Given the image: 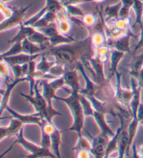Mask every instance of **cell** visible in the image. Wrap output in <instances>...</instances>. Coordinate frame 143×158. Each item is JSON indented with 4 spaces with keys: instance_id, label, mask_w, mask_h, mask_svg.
<instances>
[{
    "instance_id": "obj_34",
    "label": "cell",
    "mask_w": 143,
    "mask_h": 158,
    "mask_svg": "<svg viewBox=\"0 0 143 158\" xmlns=\"http://www.w3.org/2000/svg\"><path fill=\"white\" fill-rule=\"evenodd\" d=\"M10 67H11L15 78L26 77L29 69V63L22 65H12Z\"/></svg>"
},
{
    "instance_id": "obj_25",
    "label": "cell",
    "mask_w": 143,
    "mask_h": 158,
    "mask_svg": "<svg viewBox=\"0 0 143 158\" xmlns=\"http://www.w3.org/2000/svg\"><path fill=\"white\" fill-rule=\"evenodd\" d=\"M36 60L29 63V69L27 74L26 76L27 81L30 83V94L31 95H33L34 93V86H35L36 83Z\"/></svg>"
},
{
    "instance_id": "obj_19",
    "label": "cell",
    "mask_w": 143,
    "mask_h": 158,
    "mask_svg": "<svg viewBox=\"0 0 143 158\" xmlns=\"http://www.w3.org/2000/svg\"><path fill=\"white\" fill-rule=\"evenodd\" d=\"M36 29L34 28L32 26L30 25H24L21 24L20 25V30L18 33L15 35L14 38L9 40V44H14L15 42H22L25 39H28L32 34L36 31Z\"/></svg>"
},
{
    "instance_id": "obj_24",
    "label": "cell",
    "mask_w": 143,
    "mask_h": 158,
    "mask_svg": "<svg viewBox=\"0 0 143 158\" xmlns=\"http://www.w3.org/2000/svg\"><path fill=\"white\" fill-rule=\"evenodd\" d=\"M52 143V151L53 153L56 155L57 157H61L59 148L61 144V139H62V131L57 127L55 129L54 131L50 134Z\"/></svg>"
},
{
    "instance_id": "obj_47",
    "label": "cell",
    "mask_w": 143,
    "mask_h": 158,
    "mask_svg": "<svg viewBox=\"0 0 143 158\" xmlns=\"http://www.w3.org/2000/svg\"><path fill=\"white\" fill-rule=\"evenodd\" d=\"M76 157L78 158H90L93 157L92 152L90 151L87 150H82L78 152H76Z\"/></svg>"
},
{
    "instance_id": "obj_11",
    "label": "cell",
    "mask_w": 143,
    "mask_h": 158,
    "mask_svg": "<svg viewBox=\"0 0 143 158\" xmlns=\"http://www.w3.org/2000/svg\"><path fill=\"white\" fill-rule=\"evenodd\" d=\"M23 123L19 120L12 118L7 127L0 128V141H3L4 139L10 136H17L23 127Z\"/></svg>"
},
{
    "instance_id": "obj_53",
    "label": "cell",
    "mask_w": 143,
    "mask_h": 158,
    "mask_svg": "<svg viewBox=\"0 0 143 158\" xmlns=\"http://www.w3.org/2000/svg\"><path fill=\"white\" fill-rule=\"evenodd\" d=\"M1 1H2V2H5V3H6V2H9V1H10V0H1Z\"/></svg>"
},
{
    "instance_id": "obj_45",
    "label": "cell",
    "mask_w": 143,
    "mask_h": 158,
    "mask_svg": "<svg viewBox=\"0 0 143 158\" xmlns=\"http://www.w3.org/2000/svg\"><path fill=\"white\" fill-rule=\"evenodd\" d=\"M0 10L2 15H4L5 18H9L13 14V8L7 6L6 3L1 1V6H0Z\"/></svg>"
},
{
    "instance_id": "obj_17",
    "label": "cell",
    "mask_w": 143,
    "mask_h": 158,
    "mask_svg": "<svg viewBox=\"0 0 143 158\" xmlns=\"http://www.w3.org/2000/svg\"><path fill=\"white\" fill-rule=\"evenodd\" d=\"M63 76L64 78L66 85L71 88V93H80V83L77 70H68Z\"/></svg>"
},
{
    "instance_id": "obj_48",
    "label": "cell",
    "mask_w": 143,
    "mask_h": 158,
    "mask_svg": "<svg viewBox=\"0 0 143 158\" xmlns=\"http://www.w3.org/2000/svg\"><path fill=\"white\" fill-rule=\"evenodd\" d=\"M141 31H140V39L137 44L136 45L134 48V51H133V55L136 54V52L138 51L139 49L143 48V29H142Z\"/></svg>"
},
{
    "instance_id": "obj_3",
    "label": "cell",
    "mask_w": 143,
    "mask_h": 158,
    "mask_svg": "<svg viewBox=\"0 0 143 158\" xmlns=\"http://www.w3.org/2000/svg\"><path fill=\"white\" fill-rule=\"evenodd\" d=\"M39 83H40V81L37 80L36 85L34 86V93L33 95H31V94L28 95V94H25L22 93H20V94L32 105L34 109L36 110V112L39 113L44 120H46L47 122L52 123L53 122L50 120L48 116L46 100L45 99L43 94H41L39 89Z\"/></svg>"
},
{
    "instance_id": "obj_31",
    "label": "cell",
    "mask_w": 143,
    "mask_h": 158,
    "mask_svg": "<svg viewBox=\"0 0 143 158\" xmlns=\"http://www.w3.org/2000/svg\"><path fill=\"white\" fill-rule=\"evenodd\" d=\"M56 62H52L47 59V57L44 54H42L41 61L36 64V69L43 73H48L50 69L55 64Z\"/></svg>"
},
{
    "instance_id": "obj_14",
    "label": "cell",
    "mask_w": 143,
    "mask_h": 158,
    "mask_svg": "<svg viewBox=\"0 0 143 158\" xmlns=\"http://www.w3.org/2000/svg\"><path fill=\"white\" fill-rule=\"evenodd\" d=\"M43 53L36 54V55H29L27 53H20L14 56H9L6 57L1 58L2 60H4L5 62H6L9 66L12 65H22L27 63H30V62L35 60L37 57L40 56Z\"/></svg>"
},
{
    "instance_id": "obj_33",
    "label": "cell",
    "mask_w": 143,
    "mask_h": 158,
    "mask_svg": "<svg viewBox=\"0 0 143 158\" xmlns=\"http://www.w3.org/2000/svg\"><path fill=\"white\" fill-rule=\"evenodd\" d=\"M56 24L58 30L63 35H67L72 28V23L70 18L57 20L56 21Z\"/></svg>"
},
{
    "instance_id": "obj_39",
    "label": "cell",
    "mask_w": 143,
    "mask_h": 158,
    "mask_svg": "<svg viewBox=\"0 0 143 158\" xmlns=\"http://www.w3.org/2000/svg\"><path fill=\"white\" fill-rule=\"evenodd\" d=\"M10 66L5 62L4 60H1V63H0V73H1L2 78L4 80L5 83L11 82V79H10Z\"/></svg>"
},
{
    "instance_id": "obj_37",
    "label": "cell",
    "mask_w": 143,
    "mask_h": 158,
    "mask_svg": "<svg viewBox=\"0 0 143 158\" xmlns=\"http://www.w3.org/2000/svg\"><path fill=\"white\" fill-rule=\"evenodd\" d=\"M91 38L92 44H93L95 48L105 44L107 41L106 35L105 34L100 32H93V34L91 35Z\"/></svg>"
},
{
    "instance_id": "obj_54",
    "label": "cell",
    "mask_w": 143,
    "mask_h": 158,
    "mask_svg": "<svg viewBox=\"0 0 143 158\" xmlns=\"http://www.w3.org/2000/svg\"><path fill=\"white\" fill-rule=\"evenodd\" d=\"M140 124H141V125H143V120L140 121Z\"/></svg>"
},
{
    "instance_id": "obj_27",
    "label": "cell",
    "mask_w": 143,
    "mask_h": 158,
    "mask_svg": "<svg viewBox=\"0 0 143 158\" xmlns=\"http://www.w3.org/2000/svg\"><path fill=\"white\" fill-rule=\"evenodd\" d=\"M140 124V121L137 118H132L131 123H129V125L127 130H128L129 133V146H128V150L127 152L129 151L130 148L132 145L133 144V140L135 139V136L136 135L137 127Z\"/></svg>"
},
{
    "instance_id": "obj_32",
    "label": "cell",
    "mask_w": 143,
    "mask_h": 158,
    "mask_svg": "<svg viewBox=\"0 0 143 158\" xmlns=\"http://www.w3.org/2000/svg\"><path fill=\"white\" fill-rule=\"evenodd\" d=\"M121 2V7L119 14L120 18H129L130 10L133 7L135 0H120Z\"/></svg>"
},
{
    "instance_id": "obj_23",
    "label": "cell",
    "mask_w": 143,
    "mask_h": 158,
    "mask_svg": "<svg viewBox=\"0 0 143 158\" xmlns=\"http://www.w3.org/2000/svg\"><path fill=\"white\" fill-rule=\"evenodd\" d=\"M129 146V133L126 127L124 128L121 133L118 143V157L122 158L127 152Z\"/></svg>"
},
{
    "instance_id": "obj_52",
    "label": "cell",
    "mask_w": 143,
    "mask_h": 158,
    "mask_svg": "<svg viewBox=\"0 0 143 158\" xmlns=\"http://www.w3.org/2000/svg\"><path fill=\"white\" fill-rule=\"evenodd\" d=\"M105 0H93V2H94L95 3H97V4L102 3V2H103Z\"/></svg>"
},
{
    "instance_id": "obj_43",
    "label": "cell",
    "mask_w": 143,
    "mask_h": 158,
    "mask_svg": "<svg viewBox=\"0 0 143 158\" xmlns=\"http://www.w3.org/2000/svg\"><path fill=\"white\" fill-rule=\"evenodd\" d=\"M41 146L45 148L52 149V143L50 134L46 132V131L41 130Z\"/></svg>"
},
{
    "instance_id": "obj_4",
    "label": "cell",
    "mask_w": 143,
    "mask_h": 158,
    "mask_svg": "<svg viewBox=\"0 0 143 158\" xmlns=\"http://www.w3.org/2000/svg\"><path fill=\"white\" fill-rule=\"evenodd\" d=\"M32 4H29L28 6L25 7L19 8H13V14L9 18H6L4 21H2L0 25V31L9 30L10 29H12L17 25H20L22 24L23 18L27 12V10L31 6Z\"/></svg>"
},
{
    "instance_id": "obj_9",
    "label": "cell",
    "mask_w": 143,
    "mask_h": 158,
    "mask_svg": "<svg viewBox=\"0 0 143 158\" xmlns=\"http://www.w3.org/2000/svg\"><path fill=\"white\" fill-rule=\"evenodd\" d=\"M6 110L11 115L13 118H15L16 119L19 120L20 122L23 123V125H26V124H34V125H38L40 128L42 125H43L44 119L41 116V115L39 113L36 112L34 114L31 115L20 114L19 113L15 111L14 109H12L9 106L6 107Z\"/></svg>"
},
{
    "instance_id": "obj_21",
    "label": "cell",
    "mask_w": 143,
    "mask_h": 158,
    "mask_svg": "<svg viewBox=\"0 0 143 158\" xmlns=\"http://www.w3.org/2000/svg\"><path fill=\"white\" fill-rule=\"evenodd\" d=\"M121 7V1L119 2L118 4H116L115 5H111V6H108L105 7V9L104 10V15H103V18H104L105 23H108L118 19L119 14H120Z\"/></svg>"
},
{
    "instance_id": "obj_28",
    "label": "cell",
    "mask_w": 143,
    "mask_h": 158,
    "mask_svg": "<svg viewBox=\"0 0 143 158\" xmlns=\"http://www.w3.org/2000/svg\"><path fill=\"white\" fill-rule=\"evenodd\" d=\"M136 13V21L134 26L138 25L140 30L143 29L142 15H143V0H135L134 4L132 7Z\"/></svg>"
},
{
    "instance_id": "obj_12",
    "label": "cell",
    "mask_w": 143,
    "mask_h": 158,
    "mask_svg": "<svg viewBox=\"0 0 143 158\" xmlns=\"http://www.w3.org/2000/svg\"><path fill=\"white\" fill-rule=\"evenodd\" d=\"M117 115L120 117L121 125L120 126V127H119L117 129V130H116L115 135L112 136V137L110 139L109 141H108L106 146V149H105V157H109L110 155L111 154H112L114 152L118 151L119 139H120V136L121 135V131H122V130H124V128L125 127V126H124V120L123 115L121 114H119Z\"/></svg>"
},
{
    "instance_id": "obj_42",
    "label": "cell",
    "mask_w": 143,
    "mask_h": 158,
    "mask_svg": "<svg viewBox=\"0 0 143 158\" xmlns=\"http://www.w3.org/2000/svg\"><path fill=\"white\" fill-rule=\"evenodd\" d=\"M97 18L93 14H86L83 17V23L86 27L92 28L97 22Z\"/></svg>"
},
{
    "instance_id": "obj_18",
    "label": "cell",
    "mask_w": 143,
    "mask_h": 158,
    "mask_svg": "<svg viewBox=\"0 0 143 158\" xmlns=\"http://www.w3.org/2000/svg\"><path fill=\"white\" fill-rule=\"evenodd\" d=\"M22 49L24 53L29 55H36L43 53L45 51H47L50 48L48 46H42L40 45L36 44L34 42L29 40L28 39H25L22 41Z\"/></svg>"
},
{
    "instance_id": "obj_8",
    "label": "cell",
    "mask_w": 143,
    "mask_h": 158,
    "mask_svg": "<svg viewBox=\"0 0 143 158\" xmlns=\"http://www.w3.org/2000/svg\"><path fill=\"white\" fill-rule=\"evenodd\" d=\"M76 67L77 70H78L80 73H81V74L83 75L86 83L85 88L80 89V93L85 96L96 95L98 89H99V85L92 78H90L86 72L85 67H84L83 62L81 61H78L77 62L76 64Z\"/></svg>"
},
{
    "instance_id": "obj_20",
    "label": "cell",
    "mask_w": 143,
    "mask_h": 158,
    "mask_svg": "<svg viewBox=\"0 0 143 158\" xmlns=\"http://www.w3.org/2000/svg\"><path fill=\"white\" fill-rule=\"evenodd\" d=\"M124 55H125V52L112 49L110 55V77L115 76V73L118 71V65L121 59L124 57Z\"/></svg>"
},
{
    "instance_id": "obj_15",
    "label": "cell",
    "mask_w": 143,
    "mask_h": 158,
    "mask_svg": "<svg viewBox=\"0 0 143 158\" xmlns=\"http://www.w3.org/2000/svg\"><path fill=\"white\" fill-rule=\"evenodd\" d=\"M88 60L89 62V64H91L92 69H93L97 76L98 81H99V85L106 82L107 79L105 78L104 73L105 63L96 55L91 57V58Z\"/></svg>"
},
{
    "instance_id": "obj_50",
    "label": "cell",
    "mask_w": 143,
    "mask_h": 158,
    "mask_svg": "<svg viewBox=\"0 0 143 158\" xmlns=\"http://www.w3.org/2000/svg\"><path fill=\"white\" fill-rule=\"evenodd\" d=\"M137 80V83H138L139 87L142 89H143V67L142 68L141 71H140L139 76Z\"/></svg>"
},
{
    "instance_id": "obj_26",
    "label": "cell",
    "mask_w": 143,
    "mask_h": 158,
    "mask_svg": "<svg viewBox=\"0 0 143 158\" xmlns=\"http://www.w3.org/2000/svg\"><path fill=\"white\" fill-rule=\"evenodd\" d=\"M88 99L91 102V103L93 106L95 110L99 112L103 113V114H106L108 113L110 111V107L108 106L106 102L100 100L95 95L94 96H86Z\"/></svg>"
},
{
    "instance_id": "obj_49",
    "label": "cell",
    "mask_w": 143,
    "mask_h": 158,
    "mask_svg": "<svg viewBox=\"0 0 143 158\" xmlns=\"http://www.w3.org/2000/svg\"><path fill=\"white\" fill-rule=\"evenodd\" d=\"M137 118L139 121L143 120V104L141 102V104H140V106L138 108V110H137Z\"/></svg>"
},
{
    "instance_id": "obj_41",
    "label": "cell",
    "mask_w": 143,
    "mask_h": 158,
    "mask_svg": "<svg viewBox=\"0 0 143 158\" xmlns=\"http://www.w3.org/2000/svg\"><path fill=\"white\" fill-rule=\"evenodd\" d=\"M69 16H76L83 18L84 16V12L78 5H67L65 6Z\"/></svg>"
},
{
    "instance_id": "obj_13",
    "label": "cell",
    "mask_w": 143,
    "mask_h": 158,
    "mask_svg": "<svg viewBox=\"0 0 143 158\" xmlns=\"http://www.w3.org/2000/svg\"><path fill=\"white\" fill-rule=\"evenodd\" d=\"M24 81H27V77L14 78V80L12 81L11 82L6 83V89H4V90L2 89L1 93L2 95V102H1V110H0V111H1V113H0L1 115H2V114H3L4 110H6V107L9 106L8 104H9L10 93H11L13 89H14L15 87L18 85V84L22 83Z\"/></svg>"
},
{
    "instance_id": "obj_22",
    "label": "cell",
    "mask_w": 143,
    "mask_h": 158,
    "mask_svg": "<svg viewBox=\"0 0 143 158\" xmlns=\"http://www.w3.org/2000/svg\"><path fill=\"white\" fill-rule=\"evenodd\" d=\"M56 20L57 14L52 12H47L46 14H45L40 19L31 26L36 28V30H39V29L47 27L52 23H56Z\"/></svg>"
},
{
    "instance_id": "obj_51",
    "label": "cell",
    "mask_w": 143,
    "mask_h": 158,
    "mask_svg": "<svg viewBox=\"0 0 143 158\" xmlns=\"http://www.w3.org/2000/svg\"><path fill=\"white\" fill-rule=\"evenodd\" d=\"M137 152L139 155V157L143 158V145H140V146H138V148H137Z\"/></svg>"
},
{
    "instance_id": "obj_38",
    "label": "cell",
    "mask_w": 143,
    "mask_h": 158,
    "mask_svg": "<svg viewBox=\"0 0 143 158\" xmlns=\"http://www.w3.org/2000/svg\"><path fill=\"white\" fill-rule=\"evenodd\" d=\"M67 66L59 64V63L55 62V64L52 66L50 69L49 73L50 75L55 76V77H61L64 75V73L67 72Z\"/></svg>"
},
{
    "instance_id": "obj_46",
    "label": "cell",
    "mask_w": 143,
    "mask_h": 158,
    "mask_svg": "<svg viewBox=\"0 0 143 158\" xmlns=\"http://www.w3.org/2000/svg\"><path fill=\"white\" fill-rule=\"evenodd\" d=\"M61 2L63 4V6L67 5H79L86 2H93V0H60Z\"/></svg>"
},
{
    "instance_id": "obj_44",
    "label": "cell",
    "mask_w": 143,
    "mask_h": 158,
    "mask_svg": "<svg viewBox=\"0 0 143 158\" xmlns=\"http://www.w3.org/2000/svg\"><path fill=\"white\" fill-rule=\"evenodd\" d=\"M50 85L52 86V88L57 90L58 89L63 88V86L66 85L65 80L63 76H61V77H58L53 79V80L49 81Z\"/></svg>"
},
{
    "instance_id": "obj_35",
    "label": "cell",
    "mask_w": 143,
    "mask_h": 158,
    "mask_svg": "<svg viewBox=\"0 0 143 158\" xmlns=\"http://www.w3.org/2000/svg\"><path fill=\"white\" fill-rule=\"evenodd\" d=\"M22 52L23 49L22 42H15V43L13 44L11 48H10L9 51L2 53L1 55H0V57H1V58H3V57L14 56V55L22 53Z\"/></svg>"
},
{
    "instance_id": "obj_40",
    "label": "cell",
    "mask_w": 143,
    "mask_h": 158,
    "mask_svg": "<svg viewBox=\"0 0 143 158\" xmlns=\"http://www.w3.org/2000/svg\"><path fill=\"white\" fill-rule=\"evenodd\" d=\"M105 149H106V146L105 145H95V146H92L91 152L93 155V157H105Z\"/></svg>"
},
{
    "instance_id": "obj_6",
    "label": "cell",
    "mask_w": 143,
    "mask_h": 158,
    "mask_svg": "<svg viewBox=\"0 0 143 158\" xmlns=\"http://www.w3.org/2000/svg\"><path fill=\"white\" fill-rule=\"evenodd\" d=\"M40 83L43 86V95L45 99L46 100L47 105V113H48V116L50 120L52 121V119L55 116L57 115H62L60 112L57 111V110L54 109L52 106V99H54L55 96L56 95V89L52 88V86L50 85L49 80H43L40 81Z\"/></svg>"
},
{
    "instance_id": "obj_16",
    "label": "cell",
    "mask_w": 143,
    "mask_h": 158,
    "mask_svg": "<svg viewBox=\"0 0 143 158\" xmlns=\"http://www.w3.org/2000/svg\"><path fill=\"white\" fill-rule=\"evenodd\" d=\"M93 118H94V120H96L97 125L99 126L101 133L108 136L110 138L115 135V133L113 132L112 129L110 128L109 125H108L106 118H105V114L95 110L94 113Z\"/></svg>"
},
{
    "instance_id": "obj_36",
    "label": "cell",
    "mask_w": 143,
    "mask_h": 158,
    "mask_svg": "<svg viewBox=\"0 0 143 158\" xmlns=\"http://www.w3.org/2000/svg\"><path fill=\"white\" fill-rule=\"evenodd\" d=\"M92 147V144L90 143L88 139L84 137L83 135L80 137H78V142L74 148H73V151L76 152H78L82 150H87V151H91Z\"/></svg>"
},
{
    "instance_id": "obj_30",
    "label": "cell",
    "mask_w": 143,
    "mask_h": 158,
    "mask_svg": "<svg viewBox=\"0 0 143 158\" xmlns=\"http://www.w3.org/2000/svg\"><path fill=\"white\" fill-rule=\"evenodd\" d=\"M80 101L82 105V108H83V110L84 113V115L85 117L92 116L93 117L94 113L95 110L94 109L93 106L89 101L88 98L84 94H80Z\"/></svg>"
},
{
    "instance_id": "obj_5",
    "label": "cell",
    "mask_w": 143,
    "mask_h": 158,
    "mask_svg": "<svg viewBox=\"0 0 143 158\" xmlns=\"http://www.w3.org/2000/svg\"><path fill=\"white\" fill-rule=\"evenodd\" d=\"M116 78L115 97L116 101L121 106L129 107L131 104L132 97H133V90L132 89H126L121 86V73L116 72L115 74ZM131 110V109H130Z\"/></svg>"
},
{
    "instance_id": "obj_7",
    "label": "cell",
    "mask_w": 143,
    "mask_h": 158,
    "mask_svg": "<svg viewBox=\"0 0 143 158\" xmlns=\"http://www.w3.org/2000/svg\"><path fill=\"white\" fill-rule=\"evenodd\" d=\"M63 7L64 6H63V4L59 0H46V6L43 8L40 11L37 13L36 15H34V16L30 18L28 20L24 22L22 24L24 25L31 26L37 22L47 12H52L55 13V14H57Z\"/></svg>"
},
{
    "instance_id": "obj_1",
    "label": "cell",
    "mask_w": 143,
    "mask_h": 158,
    "mask_svg": "<svg viewBox=\"0 0 143 158\" xmlns=\"http://www.w3.org/2000/svg\"><path fill=\"white\" fill-rule=\"evenodd\" d=\"M80 94L79 93H71L69 97L63 98L55 95L54 99L61 101L65 103L69 108L71 115L73 118V123L72 126L65 131H74L78 134V137L83 136V131L84 128V115L80 101Z\"/></svg>"
},
{
    "instance_id": "obj_10",
    "label": "cell",
    "mask_w": 143,
    "mask_h": 158,
    "mask_svg": "<svg viewBox=\"0 0 143 158\" xmlns=\"http://www.w3.org/2000/svg\"><path fill=\"white\" fill-rule=\"evenodd\" d=\"M131 37H136L132 33H129L116 39H107L106 44L112 49H115L124 52H130L131 46H130V40Z\"/></svg>"
},
{
    "instance_id": "obj_2",
    "label": "cell",
    "mask_w": 143,
    "mask_h": 158,
    "mask_svg": "<svg viewBox=\"0 0 143 158\" xmlns=\"http://www.w3.org/2000/svg\"><path fill=\"white\" fill-rule=\"evenodd\" d=\"M16 143L21 145L24 148L27 150L28 152H30V155L27 157H29V158H36V157H52V158L57 157L56 155L53 153V152L50 151V149L45 148L41 146H38V145H36L35 143H32V142L27 140V139L25 138V136H24L23 127L21 129L19 134L16 136V140L14 142V143L12 144V146H10V147L9 148V149L8 150L7 152H6L5 153L2 154L1 155V157H3L6 152H9L10 150V148H11Z\"/></svg>"
},
{
    "instance_id": "obj_29",
    "label": "cell",
    "mask_w": 143,
    "mask_h": 158,
    "mask_svg": "<svg viewBox=\"0 0 143 158\" xmlns=\"http://www.w3.org/2000/svg\"><path fill=\"white\" fill-rule=\"evenodd\" d=\"M143 67V52L142 54L134 59V61L131 64V69L129 71V74L131 77L137 79L140 71Z\"/></svg>"
}]
</instances>
